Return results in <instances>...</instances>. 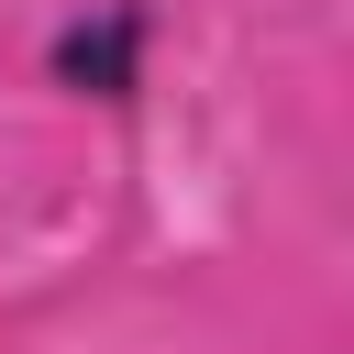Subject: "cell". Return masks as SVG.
<instances>
[{
  "instance_id": "obj_1",
  "label": "cell",
  "mask_w": 354,
  "mask_h": 354,
  "mask_svg": "<svg viewBox=\"0 0 354 354\" xmlns=\"http://www.w3.org/2000/svg\"><path fill=\"white\" fill-rule=\"evenodd\" d=\"M144 44H155L144 0H100V11L55 22L44 77H55V88H77V100H133V88H144Z\"/></svg>"
}]
</instances>
